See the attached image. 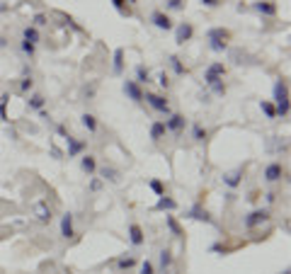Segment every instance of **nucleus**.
<instances>
[{
  "mask_svg": "<svg viewBox=\"0 0 291 274\" xmlns=\"http://www.w3.org/2000/svg\"><path fill=\"white\" fill-rule=\"evenodd\" d=\"M158 83H160L163 87H170V78H167V73H158Z\"/></svg>",
  "mask_w": 291,
  "mask_h": 274,
  "instance_id": "39",
  "label": "nucleus"
},
{
  "mask_svg": "<svg viewBox=\"0 0 291 274\" xmlns=\"http://www.w3.org/2000/svg\"><path fill=\"white\" fill-rule=\"evenodd\" d=\"M274 100L277 102H284V100H289V87H287V80H277V85H274Z\"/></svg>",
  "mask_w": 291,
  "mask_h": 274,
  "instance_id": "13",
  "label": "nucleus"
},
{
  "mask_svg": "<svg viewBox=\"0 0 291 274\" xmlns=\"http://www.w3.org/2000/svg\"><path fill=\"white\" fill-rule=\"evenodd\" d=\"M207 136H209V131H207L202 124H192V138H194L197 143H204Z\"/></svg>",
  "mask_w": 291,
  "mask_h": 274,
  "instance_id": "21",
  "label": "nucleus"
},
{
  "mask_svg": "<svg viewBox=\"0 0 291 274\" xmlns=\"http://www.w3.org/2000/svg\"><path fill=\"white\" fill-rule=\"evenodd\" d=\"M46 22H49V17H46L44 12H37V15H34V27H42V24H46Z\"/></svg>",
  "mask_w": 291,
  "mask_h": 274,
  "instance_id": "37",
  "label": "nucleus"
},
{
  "mask_svg": "<svg viewBox=\"0 0 291 274\" xmlns=\"http://www.w3.org/2000/svg\"><path fill=\"white\" fill-rule=\"evenodd\" d=\"M80 168H83V172L92 175V172L97 170V163H95V158H92V155H85V158L80 160Z\"/></svg>",
  "mask_w": 291,
  "mask_h": 274,
  "instance_id": "22",
  "label": "nucleus"
},
{
  "mask_svg": "<svg viewBox=\"0 0 291 274\" xmlns=\"http://www.w3.org/2000/svg\"><path fill=\"white\" fill-rule=\"evenodd\" d=\"M192 34H194V27H192L189 22H182V24L175 29V42H177V44H185V42L192 39Z\"/></svg>",
  "mask_w": 291,
  "mask_h": 274,
  "instance_id": "9",
  "label": "nucleus"
},
{
  "mask_svg": "<svg viewBox=\"0 0 291 274\" xmlns=\"http://www.w3.org/2000/svg\"><path fill=\"white\" fill-rule=\"evenodd\" d=\"M141 274H153V265H150L148 260H146L144 265H141Z\"/></svg>",
  "mask_w": 291,
  "mask_h": 274,
  "instance_id": "42",
  "label": "nucleus"
},
{
  "mask_svg": "<svg viewBox=\"0 0 291 274\" xmlns=\"http://www.w3.org/2000/svg\"><path fill=\"white\" fill-rule=\"evenodd\" d=\"M100 177H102V180H109V182H117V180H119V170H114V168H107V165H104V168L100 170Z\"/></svg>",
  "mask_w": 291,
  "mask_h": 274,
  "instance_id": "24",
  "label": "nucleus"
},
{
  "mask_svg": "<svg viewBox=\"0 0 291 274\" xmlns=\"http://www.w3.org/2000/svg\"><path fill=\"white\" fill-rule=\"evenodd\" d=\"M129 235H131V243H134V245H141V243H144V231H141L139 223H131V226H129Z\"/></svg>",
  "mask_w": 291,
  "mask_h": 274,
  "instance_id": "19",
  "label": "nucleus"
},
{
  "mask_svg": "<svg viewBox=\"0 0 291 274\" xmlns=\"http://www.w3.org/2000/svg\"><path fill=\"white\" fill-rule=\"evenodd\" d=\"M255 10H257L260 15H267V17H274V15H277V5L270 2V0H260V2H255Z\"/></svg>",
  "mask_w": 291,
  "mask_h": 274,
  "instance_id": "11",
  "label": "nucleus"
},
{
  "mask_svg": "<svg viewBox=\"0 0 291 274\" xmlns=\"http://www.w3.org/2000/svg\"><path fill=\"white\" fill-rule=\"evenodd\" d=\"M2 46H5V39H0V49H2Z\"/></svg>",
  "mask_w": 291,
  "mask_h": 274,
  "instance_id": "46",
  "label": "nucleus"
},
{
  "mask_svg": "<svg viewBox=\"0 0 291 274\" xmlns=\"http://www.w3.org/2000/svg\"><path fill=\"white\" fill-rule=\"evenodd\" d=\"M282 177H284L282 163H270V165L265 168V180H267V182H279Z\"/></svg>",
  "mask_w": 291,
  "mask_h": 274,
  "instance_id": "8",
  "label": "nucleus"
},
{
  "mask_svg": "<svg viewBox=\"0 0 291 274\" xmlns=\"http://www.w3.org/2000/svg\"><path fill=\"white\" fill-rule=\"evenodd\" d=\"M170 66H172V70L177 73V75H185L187 73V68H185V63L177 59V56H170Z\"/></svg>",
  "mask_w": 291,
  "mask_h": 274,
  "instance_id": "29",
  "label": "nucleus"
},
{
  "mask_svg": "<svg viewBox=\"0 0 291 274\" xmlns=\"http://www.w3.org/2000/svg\"><path fill=\"white\" fill-rule=\"evenodd\" d=\"M146 102L155 109V112H160V114H165V117H170L172 112H170V105H167V100L163 97V95H155V92H146L144 95Z\"/></svg>",
  "mask_w": 291,
  "mask_h": 274,
  "instance_id": "3",
  "label": "nucleus"
},
{
  "mask_svg": "<svg viewBox=\"0 0 291 274\" xmlns=\"http://www.w3.org/2000/svg\"><path fill=\"white\" fill-rule=\"evenodd\" d=\"M39 39H42V34H39V29L37 27H24V32H22V42H29V44H39Z\"/></svg>",
  "mask_w": 291,
  "mask_h": 274,
  "instance_id": "15",
  "label": "nucleus"
},
{
  "mask_svg": "<svg viewBox=\"0 0 291 274\" xmlns=\"http://www.w3.org/2000/svg\"><path fill=\"white\" fill-rule=\"evenodd\" d=\"M211 90H214V95H223V92H226V85H223V80H218L216 85H211Z\"/></svg>",
  "mask_w": 291,
  "mask_h": 274,
  "instance_id": "40",
  "label": "nucleus"
},
{
  "mask_svg": "<svg viewBox=\"0 0 291 274\" xmlns=\"http://www.w3.org/2000/svg\"><path fill=\"white\" fill-rule=\"evenodd\" d=\"M112 5H114V10H117L122 17H129V15H131V10L126 7V2H124V0H112Z\"/></svg>",
  "mask_w": 291,
  "mask_h": 274,
  "instance_id": "28",
  "label": "nucleus"
},
{
  "mask_svg": "<svg viewBox=\"0 0 291 274\" xmlns=\"http://www.w3.org/2000/svg\"><path fill=\"white\" fill-rule=\"evenodd\" d=\"M187 216H192V218H197V221H204V223H214L211 221V216H209V211L207 209H202V206H192L189 211H187Z\"/></svg>",
  "mask_w": 291,
  "mask_h": 274,
  "instance_id": "12",
  "label": "nucleus"
},
{
  "mask_svg": "<svg viewBox=\"0 0 291 274\" xmlns=\"http://www.w3.org/2000/svg\"><path fill=\"white\" fill-rule=\"evenodd\" d=\"M153 209H155V211H175V209H177V202H175V199H170V197H165V194H163V197H160V199H158V204L153 206Z\"/></svg>",
  "mask_w": 291,
  "mask_h": 274,
  "instance_id": "17",
  "label": "nucleus"
},
{
  "mask_svg": "<svg viewBox=\"0 0 291 274\" xmlns=\"http://www.w3.org/2000/svg\"><path fill=\"white\" fill-rule=\"evenodd\" d=\"M260 109L265 112V117H267V119H277V112H274V105H272V102L262 100V102H260Z\"/></svg>",
  "mask_w": 291,
  "mask_h": 274,
  "instance_id": "25",
  "label": "nucleus"
},
{
  "mask_svg": "<svg viewBox=\"0 0 291 274\" xmlns=\"http://www.w3.org/2000/svg\"><path fill=\"white\" fill-rule=\"evenodd\" d=\"M165 134H167V131H165V124H163V122H153V124H150V138H153V141L165 138Z\"/></svg>",
  "mask_w": 291,
  "mask_h": 274,
  "instance_id": "20",
  "label": "nucleus"
},
{
  "mask_svg": "<svg viewBox=\"0 0 291 274\" xmlns=\"http://www.w3.org/2000/svg\"><path fill=\"white\" fill-rule=\"evenodd\" d=\"M66 146H68V158H75V155H80L85 150V143L73 136H66Z\"/></svg>",
  "mask_w": 291,
  "mask_h": 274,
  "instance_id": "10",
  "label": "nucleus"
},
{
  "mask_svg": "<svg viewBox=\"0 0 291 274\" xmlns=\"http://www.w3.org/2000/svg\"><path fill=\"white\" fill-rule=\"evenodd\" d=\"M223 75H226V66L223 63H211L209 68L204 70V83L211 87V85H216L218 80H223Z\"/></svg>",
  "mask_w": 291,
  "mask_h": 274,
  "instance_id": "4",
  "label": "nucleus"
},
{
  "mask_svg": "<svg viewBox=\"0 0 291 274\" xmlns=\"http://www.w3.org/2000/svg\"><path fill=\"white\" fill-rule=\"evenodd\" d=\"M185 2H187V0H167V2H165V10L180 12V10H185Z\"/></svg>",
  "mask_w": 291,
  "mask_h": 274,
  "instance_id": "27",
  "label": "nucleus"
},
{
  "mask_svg": "<svg viewBox=\"0 0 291 274\" xmlns=\"http://www.w3.org/2000/svg\"><path fill=\"white\" fill-rule=\"evenodd\" d=\"M207 39H209V46L214 51H226L228 49V39H230V32L223 29V27H214L207 32Z\"/></svg>",
  "mask_w": 291,
  "mask_h": 274,
  "instance_id": "1",
  "label": "nucleus"
},
{
  "mask_svg": "<svg viewBox=\"0 0 291 274\" xmlns=\"http://www.w3.org/2000/svg\"><path fill=\"white\" fill-rule=\"evenodd\" d=\"M284 274H289V272H284Z\"/></svg>",
  "mask_w": 291,
  "mask_h": 274,
  "instance_id": "47",
  "label": "nucleus"
},
{
  "mask_svg": "<svg viewBox=\"0 0 291 274\" xmlns=\"http://www.w3.org/2000/svg\"><path fill=\"white\" fill-rule=\"evenodd\" d=\"M27 105H29V109H42V107H44V97H42V95H32V97L27 100Z\"/></svg>",
  "mask_w": 291,
  "mask_h": 274,
  "instance_id": "31",
  "label": "nucleus"
},
{
  "mask_svg": "<svg viewBox=\"0 0 291 274\" xmlns=\"http://www.w3.org/2000/svg\"><path fill=\"white\" fill-rule=\"evenodd\" d=\"M150 22L158 27V29H172V20H170V15L167 12H163V10H155L153 15H150Z\"/></svg>",
  "mask_w": 291,
  "mask_h": 274,
  "instance_id": "7",
  "label": "nucleus"
},
{
  "mask_svg": "<svg viewBox=\"0 0 291 274\" xmlns=\"http://www.w3.org/2000/svg\"><path fill=\"white\" fill-rule=\"evenodd\" d=\"M165 223H167V228L172 231V235H182V228H180V223H177L172 216H165Z\"/></svg>",
  "mask_w": 291,
  "mask_h": 274,
  "instance_id": "32",
  "label": "nucleus"
},
{
  "mask_svg": "<svg viewBox=\"0 0 291 274\" xmlns=\"http://www.w3.org/2000/svg\"><path fill=\"white\" fill-rule=\"evenodd\" d=\"M202 5H207V7H218L221 0H202Z\"/></svg>",
  "mask_w": 291,
  "mask_h": 274,
  "instance_id": "44",
  "label": "nucleus"
},
{
  "mask_svg": "<svg viewBox=\"0 0 291 274\" xmlns=\"http://www.w3.org/2000/svg\"><path fill=\"white\" fill-rule=\"evenodd\" d=\"M100 187H102V180H92L90 182V192H97Z\"/></svg>",
  "mask_w": 291,
  "mask_h": 274,
  "instance_id": "43",
  "label": "nucleus"
},
{
  "mask_svg": "<svg viewBox=\"0 0 291 274\" xmlns=\"http://www.w3.org/2000/svg\"><path fill=\"white\" fill-rule=\"evenodd\" d=\"M163 124H165V131L180 134V131H185V126H187V119H185L182 114H170V119H167V122H163Z\"/></svg>",
  "mask_w": 291,
  "mask_h": 274,
  "instance_id": "6",
  "label": "nucleus"
},
{
  "mask_svg": "<svg viewBox=\"0 0 291 274\" xmlns=\"http://www.w3.org/2000/svg\"><path fill=\"white\" fill-rule=\"evenodd\" d=\"M267 221H270V211H267V209L250 211V213L243 218V223H245V228H248V231H255L257 226H262V223H267Z\"/></svg>",
  "mask_w": 291,
  "mask_h": 274,
  "instance_id": "2",
  "label": "nucleus"
},
{
  "mask_svg": "<svg viewBox=\"0 0 291 274\" xmlns=\"http://www.w3.org/2000/svg\"><path fill=\"white\" fill-rule=\"evenodd\" d=\"M32 87H34V80H32L29 75H27V78H22V83H20V90H22V92H29Z\"/></svg>",
  "mask_w": 291,
  "mask_h": 274,
  "instance_id": "36",
  "label": "nucleus"
},
{
  "mask_svg": "<svg viewBox=\"0 0 291 274\" xmlns=\"http://www.w3.org/2000/svg\"><path fill=\"white\" fill-rule=\"evenodd\" d=\"M7 100H10L7 95H2V97H0V117H2V119H5V105H7Z\"/></svg>",
  "mask_w": 291,
  "mask_h": 274,
  "instance_id": "41",
  "label": "nucleus"
},
{
  "mask_svg": "<svg viewBox=\"0 0 291 274\" xmlns=\"http://www.w3.org/2000/svg\"><path fill=\"white\" fill-rule=\"evenodd\" d=\"M80 122H83V126H85L90 134H95V131H97V119H95L92 114H83V117H80Z\"/></svg>",
  "mask_w": 291,
  "mask_h": 274,
  "instance_id": "23",
  "label": "nucleus"
},
{
  "mask_svg": "<svg viewBox=\"0 0 291 274\" xmlns=\"http://www.w3.org/2000/svg\"><path fill=\"white\" fill-rule=\"evenodd\" d=\"M124 2H129V5H136V0H124Z\"/></svg>",
  "mask_w": 291,
  "mask_h": 274,
  "instance_id": "45",
  "label": "nucleus"
},
{
  "mask_svg": "<svg viewBox=\"0 0 291 274\" xmlns=\"http://www.w3.org/2000/svg\"><path fill=\"white\" fill-rule=\"evenodd\" d=\"M240 177H243V170H240V168L233 170V172H226V175H223V185H228V187H238V185H240Z\"/></svg>",
  "mask_w": 291,
  "mask_h": 274,
  "instance_id": "18",
  "label": "nucleus"
},
{
  "mask_svg": "<svg viewBox=\"0 0 291 274\" xmlns=\"http://www.w3.org/2000/svg\"><path fill=\"white\" fill-rule=\"evenodd\" d=\"M22 51H24L27 56H34V51H37V46H34V44H29V42H22Z\"/></svg>",
  "mask_w": 291,
  "mask_h": 274,
  "instance_id": "38",
  "label": "nucleus"
},
{
  "mask_svg": "<svg viewBox=\"0 0 291 274\" xmlns=\"http://www.w3.org/2000/svg\"><path fill=\"white\" fill-rule=\"evenodd\" d=\"M34 213H37V218H39L42 223H49V221H51V209L46 206V202H39V204L34 206Z\"/></svg>",
  "mask_w": 291,
  "mask_h": 274,
  "instance_id": "14",
  "label": "nucleus"
},
{
  "mask_svg": "<svg viewBox=\"0 0 291 274\" xmlns=\"http://www.w3.org/2000/svg\"><path fill=\"white\" fill-rule=\"evenodd\" d=\"M124 68V49H117L114 51V73H122Z\"/></svg>",
  "mask_w": 291,
  "mask_h": 274,
  "instance_id": "26",
  "label": "nucleus"
},
{
  "mask_svg": "<svg viewBox=\"0 0 291 274\" xmlns=\"http://www.w3.org/2000/svg\"><path fill=\"white\" fill-rule=\"evenodd\" d=\"M61 235L66 240L73 238V213H63V218H61Z\"/></svg>",
  "mask_w": 291,
  "mask_h": 274,
  "instance_id": "16",
  "label": "nucleus"
},
{
  "mask_svg": "<svg viewBox=\"0 0 291 274\" xmlns=\"http://www.w3.org/2000/svg\"><path fill=\"white\" fill-rule=\"evenodd\" d=\"M148 185H150V190H153L158 197H163V194H165V187H163V182H160V180H150Z\"/></svg>",
  "mask_w": 291,
  "mask_h": 274,
  "instance_id": "35",
  "label": "nucleus"
},
{
  "mask_svg": "<svg viewBox=\"0 0 291 274\" xmlns=\"http://www.w3.org/2000/svg\"><path fill=\"white\" fill-rule=\"evenodd\" d=\"M136 265V257H122L117 260V270H131Z\"/></svg>",
  "mask_w": 291,
  "mask_h": 274,
  "instance_id": "33",
  "label": "nucleus"
},
{
  "mask_svg": "<svg viewBox=\"0 0 291 274\" xmlns=\"http://www.w3.org/2000/svg\"><path fill=\"white\" fill-rule=\"evenodd\" d=\"M170 265H172V253H170V250H163V253H160V267L167 270Z\"/></svg>",
  "mask_w": 291,
  "mask_h": 274,
  "instance_id": "34",
  "label": "nucleus"
},
{
  "mask_svg": "<svg viewBox=\"0 0 291 274\" xmlns=\"http://www.w3.org/2000/svg\"><path fill=\"white\" fill-rule=\"evenodd\" d=\"M136 83H139V85H146V83H150V78H148V70H146V66H136Z\"/></svg>",
  "mask_w": 291,
  "mask_h": 274,
  "instance_id": "30",
  "label": "nucleus"
},
{
  "mask_svg": "<svg viewBox=\"0 0 291 274\" xmlns=\"http://www.w3.org/2000/svg\"><path fill=\"white\" fill-rule=\"evenodd\" d=\"M124 95L129 97V100H134V102H144V90H141V85L136 83V80H124Z\"/></svg>",
  "mask_w": 291,
  "mask_h": 274,
  "instance_id": "5",
  "label": "nucleus"
}]
</instances>
